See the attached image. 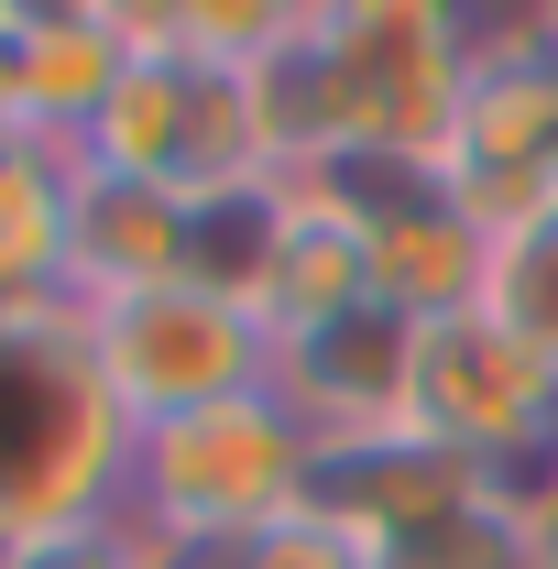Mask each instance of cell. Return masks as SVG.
Returning <instances> with one entry per match:
<instances>
[{
	"label": "cell",
	"instance_id": "22",
	"mask_svg": "<svg viewBox=\"0 0 558 569\" xmlns=\"http://www.w3.org/2000/svg\"><path fill=\"white\" fill-rule=\"evenodd\" d=\"M548 176H558V153H548Z\"/></svg>",
	"mask_w": 558,
	"mask_h": 569
},
{
	"label": "cell",
	"instance_id": "15",
	"mask_svg": "<svg viewBox=\"0 0 558 569\" xmlns=\"http://www.w3.org/2000/svg\"><path fill=\"white\" fill-rule=\"evenodd\" d=\"M482 318H492V329H515V340H526V351H537V361L558 372V209L492 241V284H482Z\"/></svg>",
	"mask_w": 558,
	"mask_h": 569
},
{
	"label": "cell",
	"instance_id": "11",
	"mask_svg": "<svg viewBox=\"0 0 558 569\" xmlns=\"http://www.w3.org/2000/svg\"><path fill=\"white\" fill-rule=\"evenodd\" d=\"M67 176L77 153L0 132V329L67 318Z\"/></svg>",
	"mask_w": 558,
	"mask_h": 569
},
{
	"label": "cell",
	"instance_id": "5",
	"mask_svg": "<svg viewBox=\"0 0 558 569\" xmlns=\"http://www.w3.org/2000/svg\"><path fill=\"white\" fill-rule=\"evenodd\" d=\"M548 153H558V44H548V22L471 33L460 110H449V142H438V187L504 241V230L558 209Z\"/></svg>",
	"mask_w": 558,
	"mask_h": 569
},
{
	"label": "cell",
	"instance_id": "3",
	"mask_svg": "<svg viewBox=\"0 0 558 569\" xmlns=\"http://www.w3.org/2000/svg\"><path fill=\"white\" fill-rule=\"evenodd\" d=\"M77 361L88 383L110 395V417L165 427V417H209L230 395H275V340L252 307H230L209 284H153V296H99V307H67Z\"/></svg>",
	"mask_w": 558,
	"mask_h": 569
},
{
	"label": "cell",
	"instance_id": "7",
	"mask_svg": "<svg viewBox=\"0 0 558 569\" xmlns=\"http://www.w3.org/2000/svg\"><path fill=\"white\" fill-rule=\"evenodd\" d=\"M406 383H417V318H395L383 296H361L350 318L275 340V395L307 417V438H383L406 427Z\"/></svg>",
	"mask_w": 558,
	"mask_h": 569
},
{
	"label": "cell",
	"instance_id": "14",
	"mask_svg": "<svg viewBox=\"0 0 558 569\" xmlns=\"http://www.w3.org/2000/svg\"><path fill=\"white\" fill-rule=\"evenodd\" d=\"M176 142H187V56H132L121 88L99 99V121L77 132V164L176 187Z\"/></svg>",
	"mask_w": 558,
	"mask_h": 569
},
{
	"label": "cell",
	"instance_id": "23",
	"mask_svg": "<svg viewBox=\"0 0 558 569\" xmlns=\"http://www.w3.org/2000/svg\"><path fill=\"white\" fill-rule=\"evenodd\" d=\"M0 132H11V121H0Z\"/></svg>",
	"mask_w": 558,
	"mask_h": 569
},
{
	"label": "cell",
	"instance_id": "8",
	"mask_svg": "<svg viewBox=\"0 0 558 569\" xmlns=\"http://www.w3.org/2000/svg\"><path fill=\"white\" fill-rule=\"evenodd\" d=\"M121 67H132V44H121L110 0H88V11H0V121L56 142V153H77V132L99 121Z\"/></svg>",
	"mask_w": 558,
	"mask_h": 569
},
{
	"label": "cell",
	"instance_id": "21",
	"mask_svg": "<svg viewBox=\"0 0 558 569\" xmlns=\"http://www.w3.org/2000/svg\"><path fill=\"white\" fill-rule=\"evenodd\" d=\"M537 22H548V44H558V11H537Z\"/></svg>",
	"mask_w": 558,
	"mask_h": 569
},
{
	"label": "cell",
	"instance_id": "2",
	"mask_svg": "<svg viewBox=\"0 0 558 569\" xmlns=\"http://www.w3.org/2000/svg\"><path fill=\"white\" fill-rule=\"evenodd\" d=\"M132 482V427L88 383L67 318L0 329V537H67L121 526Z\"/></svg>",
	"mask_w": 558,
	"mask_h": 569
},
{
	"label": "cell",
	"instance_id": "9",
	"mask_svg": "<svg viewBox=\"0 0 558 569\" xmlns=\"http://www.w3.org/2000/svg\"><path fill=\"white\" fill-rule=\"evenodd\" d=\"M471 493H482V471L449 460V449H427L417 427H383V438H318V471H307V515H329V526L361 537L372 559H383L395 537H417L427 515L471 503Z\"/></svg>",
	"mask_w": 558,
	"mask_h": 569
},
{
	"label": "cell",
	"instance_id": "6",
	"mask_svg": "<svg viewBox=\"0 0 558 569\" xmlns=\"http://www.w3.org/2000/svg\"><path fill=\"white\" fill-rule=\"evenodd\" d=\"M406 427L427 449L471 460L482 482H537L558 460V372L515 329H492L482 307L471 318H438L417 329V383H406Z\"/></svg>",
	"mask_w": 558,
	"mask_h": 569
},
{
	"label": "cell",
	"instance_id": "13",
	"mask_svg": "<svg viewBox=\"0 0 558 569\" xmlns=\"http://www.w3.org/2000/svg\"><path fill=\"white\" fill-rule=\"evenodd\" d=\"M285 230H296V187L285 176H252L230 198H187V284H209L230 307H263Z\"/></svg>",
	"mask_w": 558,
	"mask_h": 569
},
{
	"label": "cell",
	"instance_id": "20",
	"mask_svg": "<svg viewBox=\"0 0 558 569\" xmlns=\"http://www.w3.org/2000/svg\"><path fill=\"white\" fill-rule=\"evenodd\" d=\"M142 569H241L230 548H142Z\"/></svg>",
	"mask_w": 558,
	"mask_h": 569
},
{
	"label": "cell",
	"instance_id": "17",
	"mask_svg": "<svg viewBox=\"0 0 558 569\" xmlns=\"http://www.w3.org/2000/svg\"><path fill=\"white\" fill-rule=\"evenodd\" d=\"M230 559H241V569H372V548L340 537L329 515H307V503H296L285 526H263V537H252V548H230Z\"/></svg>",
	"mask_w": 558,
	"mask_h": 569
},
{
	"label": "cell",
	"instance_id": "12",
	"mask_svg": "<svg viewBox=\"0 0 558 569\" xmlns=\"http://www.w3.org/2000/svg\"><path fill=\"white\" fill-rule=\"evenodd\" d=\"M372 296V263H361V230L329 209H307L296 198V230H285L275 274H263V340H307V329H329V318H350Z\"/></svg>",
	"mask_w": 558,
	"mask_h": 569
},
{
	"label": "cell",
	"instance_id": "16",
	"mask_svg": "<svg viewBox=\"0 0 558 569\" xmlns=\"http://www.w3.org/2000/svg\"><path fill=\"white\" fill-rule=\"evenodd\" d=\"M372 569H526V526H515V493L482 482L471 503H449V515H427L417 537H395Z\"/></svg>",
	"mask_w": 558,
	"mask_h": 569
},
{
	"label": "cell",
	"instance_id": "18",
	"mask_svg": "<svg viewBox=\"0 0 558 569\" xmlns=\"http://www.w3.org/2000/svg\"><path fill=\"white\" fill-rule=\"evenodd\" d=\"M0 569H142L132 526H67V537H0Z\"/></svg>",
	"mask_w": 558,
	"mask_h": 569
},
{
	"label": "cell",
	"instance_id": "19",
	"mask_svg": "<svg viewBox=\"0 0 558 569\" xmlns=\"http://www.w3.org/2000/svg\"><path fill=\"white\" fill-rule=\"evenodd\" d=\"M515 526H526V569H558V460L515 482Z\"/></svg>",
	"mask_w": 558,
	"mask_h": 569
},
{
	"label": "cell",
	"instance_id": "4",
	"mask_svg": "<svg viewBox=\"0 0 558 569\" xmlns=\"http://www.w3.org/2000/svg\"><path fill=\"white\" fill-rule=\"evenodd\" d=\"M318 44V99H329V153H427L449 142L471 22L438 0H340L307 11Z\"/></svg>",
	"mask_w": 558,
	"mask_h": 569
},
{
	"label": "cell",
	"instance_id": "1",
	"mask_svg": "<svg viewBox=\"0 0 558 569\" xmlns=\"http://www.w3.org/2000/svg\"><path fill=\"white\" fill-rule=\"evenodd\" d=\"M318 438L285 395H230L209 417H165L132 438V482H121V526L142 548H252L307 503Z\"/></svg>",
	"mask_w": 558,
	"mask_h": 569
},
{
	"label": "cell",
	"instance_id": "10",
	"mask_svg": "<svg viewBox=\"0 0 558 569\" xmlns=\"http://www.w3.org/2000/svg\"><path fill=\"white\" fill-rule=\"evenodd\" d=\"M153 284H187V198L77 164L67 176V307L153 296Z\"/></svg>",
	"mask_w": 558,
	"mask_h": 569
}]
</instances>
